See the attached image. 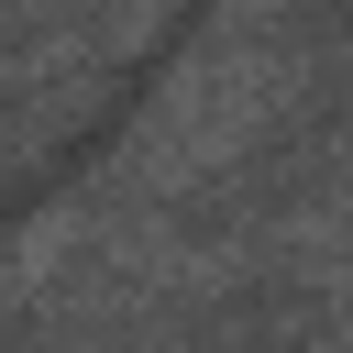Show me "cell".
<instances>
[{"mask_svg":"<svg viewBox=\"0 0 353 353\" xmlns=\"http://www.w3.org/2000/svg\"><path fill=\"white\" fill-rule=\"evenodd\" d=\"M320 99V55L276 22H210V44L143 99V121L121 132L110 154V188L121 199H188V188H221L254 143H276L298 110Z\"/></svg>","mask_w":353,"mask_h":353,"instance_id":"1","label":"cell"}]
</instances>
